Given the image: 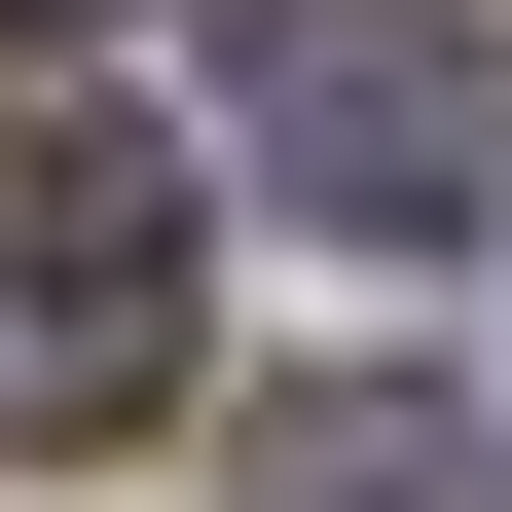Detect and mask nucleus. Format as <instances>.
I'll return each mask as SVG.
<instances>
[{
    "label": "nucleus",
    "mask_w": 512,
    "mask_h": 512,
    "mask_svg": "<svg viewBox=\"0 0 512 512\" xmlns=\"http://www.w3.org/2000/svg\"><path fill=\"white\" fill-rule=\"evenodd\" d=\"M256 476H293V512H476V439H439V403H293Z\"/></svg>",
    "instance_id": "7ed1b4c3"
},
{
    "label": "nucleus",
    "mask_w": 512,
    "mask_h": 512,
    "mask_svg": "<svg viewBox=\"0 0 512 512\" xmlns=\"http://www.w3.org/2000/svg\"><path fill=\"white\" fill-rule=\"evenodd\" d=\"M0 37H110V0H0Z\"/></svg>",
    "instance_id": "20e7f679"
},
{
    "label": "nucleus",
    "mask_w": 512,
    "mask_h": 512,
    "mask_svg": "<svg viewBox=\"0 0 512 512\" xmlns=\"http://www.w3.org/2000/svg\"><path fill=\"white\" fill-rule=\"evenodd\" d=\"M220 183L330 256H476L512 220V37H439V0H220Z\"/></svg>",
    "instance_id": "f257e3e1"
},
{
    "label": "nucleus",
    "mask_w": 512,
    "mask_h": 512,
    "mask_svg": "<svg viewBox=\"0 0 512 512\" xmlns=\"http://www.w3.org/2000/svg\"><path fill=\"white\" fill-rule=\"evenodd\" d=\"M183 293H220V220H183L147 147H0V439L183 403Z\"/></svg>",
    "instance_id": "f03ea898"
}]
</instances>
